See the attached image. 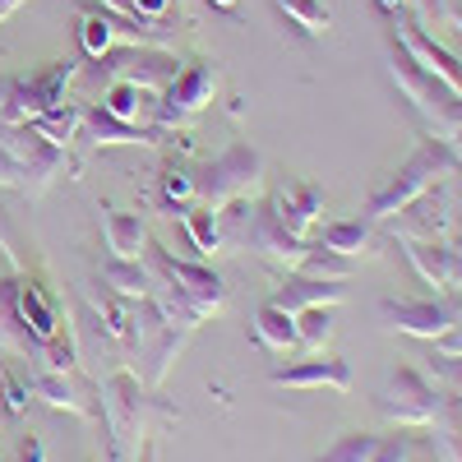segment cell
<instances>
[{"label": "cell", "instance_id": "40", "mask_svg": "<svg viewBox=\"0 0 462 462\" xmlns=\"http://www.w3.org/2000/svg\"><path fill=\"white\" fill-rule=\"evenodd\" d=\"M134 462H158V439H152V435H139V444H134Z\"/></svg>", "mask_w": 462, "mask_h": 462}, {"label": "cell", "instance_id": "12", "mask_svg": "<svg viewBox=\"0 0 462 462\" xmlns=\"http://www.w3.org/2000/svg\"><path fill=\"white\" fill-rule=\"evenodd\" d=\"M273 389H328V393H352V365L342 356H324V352H310L296 365H282L268 374Z\"/></svg>", "mask_w": 462, "mask_h": 462}, {"label": "cell", "instance_id": "21", "mask_svg": "<svg viewBox=\"0 0 462 462\" xmlns=\"http://www.w3.org/2000/svg\"><path fill=\"white\" fill-rule=\"evenodd\" d=\"M97 278H102L106 291L125 296V300H143V296H152V287H158V278H152V268L143 259H106L97 268Z\"/></svg>", "mask_w": 462, "mask_h": 462}, {"label": "cell", "instance_id": "16", "mask_svg": "<svg viewBox=\"0 0 462 462\" xmlns=\"http://www.w3.org/2000/svg\"><path fill=\"white\" fill-rule=\"evenodd\" d=\"M346 300V287L333 282V278H305V273H287L273 296H268V305H278V310H310V305H342Z\"/></svg>", "mask_w": 462, "mask_h": 462}, {"label": "cell", "instance_id": "43", "mask_svg": "<svg viewBox=\"0 0 462 462\" xmlns=\"http://www.w3.org/2000/svg\"><path fill=\"white\" fill-rule=\"evenodd\" d=\"M10 84H14V74H0V111H5V102H10Z\"/></svg>", "mask_w": 462, "mask_h": 462}, {"label": "cell", "instance_id": "19", "mask_svg": "<svg viewBox=\"0 0 462 462\" xmlns=\"http://www.w3.org/2000/svg\"><path fill=\"white\" fill-rule=\"evenodd\" d=\"M102 236L111 259H143L148 245V222L139 213H121V208H102Z\"/></svg>", "mask_w": 462, "mask_h": 462}, {"label": "cell", "instance_id": "32", "mask_svg": "<svg viewBox=\"0 0 462 462\" xmlns=\"http://www.w3.org/2000/svg\"><path fill=\"white\" fill-rule=\"evenodd\" d=\"M37 365H47V370H79V333H74L69 319H60V328L42 342V356H37Z\"/></svg>", "mask_w": 462, "mask_h": 462}, {"label": "cell", "instance_id": "1", "mask_svg": "<svg viewBox=\"0 0 462 462\" xmlns=\"http://www.w3.org/2000/svg\"><path fill=\"white\" fill-rule=\"evenodd\" d=\"M389 74H393L398 93L411 102V111L420 116L426 134L444 139L457 158H462V93L448 88L435 69L420 65L393 32H389Z\"/></svg>", "mask_w": 462, "mask_h": 462}, {"label": "cell", "instance_id": "24", "mask_svg": "<svg viewBox=\"0 0 462 462\" xmlns=\"http://www.w3.org/2000/svg\"><path fill=\"white\" fill-rule=\"evenodd\" d=\"M152 93H143V88H134V84H125V79H111L106 84V93H102V106L116 116V121H130V125H152L148 116H152Z\"/></svg>", "mask_w": 462, "mask_h": 462}, {"label": "cell", "instance_id": "36", "mask_svg": "<svg viewBox=\"0 0 462 462\" xmlns=\"http://www.w3.org/2000/svg\"><path fill=\"white\" fill-rule=\"evenodd\" d=\"M416 457V439L411 435H379L370 462H411Z\"/></svg>", "mask_w": 462, "mask_h": 462}, {"label": "cell", "instance_id": "41", "mask_svg": "<svg viewBox=\"0 0 462 462\" xmlns=\"http://www.w3.org/2000/svg\"><path fill=\"white\" fill-rule=\"evenodd\" d=\"M416 0H374V10L383 14V19H393V14H402V10H411Z\"/></svg>", "mask_w": 462, "mask_h": 462}, {"label": "cell", "instance_id": "47", "mask_svg": "<svg viewBox=\"0 0 462 462\" xmlns=\"http://www.w3.org/2000/svg\"><path fill=\"white\" fill-rule=\"evenodd\" d=\"M0 346H5V328H0Z\"/></svg>", "mask_w": 462, "mask_h": 462}, {"label": "cell", "instance_id": "22", "mask_svg": "<svg viewBox=\"0 0 462 462\" xmlns=\"http://www.w3.org/2000/svg\"><path fill=\"white\" fill-rule=\"evenodd\" d=\"M402 254H407V263L416 268V278L426 287H435V291L448 287V273H453L448 241H402Z\"/></svg>", "mask_w": 462, "mask_h": 462}, {"label": "cell", "instance_id": "46", "mask_svg": "<svg viewBox=\"0 0 462 462\" xmlns=\"http://www.w3.org/2000/svg\"><path fill=\"white\" fill-rule=\"evenodd\" d=\"M411 462H444V457H411Z\"/></svg>", "mask_w": 462, "mask_h": 462}, {"label": "cell", "instance_id": "30", "mask_svg": "<svg viewBox=\"0 0 462 462\" xmlns=\"http://www.w3.org/2000/svg\"><path fill=\"white\" fill-rule=\"evenodd\" d=\"M352 268H356V259H346V254H337V250H328V245H319V241H310V250H305V259L291 268V273H305V278H333V282H346L352 278Z\"/></svg>", "mask_w": 462, "mask_h": 462}, {"label": "cell", "instance_id": "4", "mask_svg": "<svg viewBox=\"0 0 462 462\" xmlns=\"http://www.w3.org/2000/svg\"><path fill=\"white\" fill-rule=\"evenodd\" d=\"M143 259H148V268H152V278L167 282V287L189 305V315H195L199 324L226 310V282H222V273H213L208 263H199V259H176V254H171L167 245H158V241L143 245Z\"/></svg>", "mask_w": 462, "mask_h": 462}, {"label": "cell", "instance_id": "20", "mask_svg": "<svg viewBox=\"0 0 462 462\" xmlns=\"http://www.w3.org/2000/svg\"><path fill=\"white\" fill-rule=\"evenodd\" d=\"M152 204H158L167 217H180L189 204H199V195H195V171H189L185 162H176V158H167L162 171H158V185H152Z\"/></svg>", "mask_w": 462, "mask_h": 462}, {"label": "cell", "instance_id": "18", "mask_svg": "<svg viewBox=\"0 0 462 462\" xmlns=\"http://www.w3.org/2000/svg\"><path fill=\"white\" fill-rule=\"evenodd\" d=\"M19 310H23V324H28V333L37 342H47L60 328V319H65L56 291L42 278H28V273H19Z\"/></svg>", "mask_w": 462, "mask_h": 462}, {"label": "cell", "instance_id": "42", "mask_svg": "<svg viewBox=\"0 0 462 462\" xmlns=\"http://www.w3.org/2000/svg\"><path fill=\"white\" fill-rule=\"evenodd\" d=\"M23 5H28V0H0V23H5L10 14H19Z\"/></svg>", "mask_w": 462, "mask_h": 462}, {"label": "cell", "instance_id": "13", "mask_svg": "<svg viewBox=\"0 0 462 462\" xmlns=\"http://www.w3.org/2000/svg\"><path fill=\"white\" fill-rule=\"evenodd\" d=\"M268 208L278 213V222L291 231V236L310 241V231H315L319 217H324V189H319L315 180H287L282 189H273Z\"/></svg>", "mask_w": 462, "mask_h": 462}, {"label": "cell", "instance_id": "25", "mask_svg": "<svg viewBox=\"0 0 462 462\" xmlns=\"http://www.w3.org/2000/svg\"><path fill=\"white\" fill-rule=\"evenodd\" d=\"M254 342L268 346V352H291L296 342V315L291 310H278V305H259L254 315Z\"/></svg>", "mask_w": 462, "mask_h": 462}, {"label": "cell", "instance_id": "23", "mask_svg": "<svg viewBox=\"0 0 462 462\" xmlns=\"http://www.w3.org/2000/svg\"><path fill=\"white\" fill-rule=\"evenodd\" d=\"M370 236H374V222L365 217H337V222H319V245L346 254V259H361L370 250Z\"/></svg>", "mask_w": 462, "mask_h": 462}, {"label": "cell", "instance_id": "31", "mask_svg": "<svg viewBox=\"0 0 462 462\" xmlns=\"http://www.w3.org/2000/svg\"><path fill=\"white\" fill-rule=\"evenodd\" d=\"M337 305H310V310H296V342L305 352H324L328 337H333V324H337Z\"/></svg>", "mask_w": 462, "mask_h": 462}, {"label": "cell", "instance_id": "37", "mask_svg": "<svg viewBox=\"0 0 462 462\" xmlns=\"http://www.w3.org/2000/svg\"><path fill=\"white\" fill-rule=\"evenodd\" d=\"M0 185H10V189H19V195H28V199H32L28 171H23V162L14 158V152L5 148V139H0Z\"/></svg>", "mask_w": 462, "mask_h": 462}, {"label": "cell", "instance_id": "3", "mask_svg": "<svg viewBox=\"0 0 462 462\" xmlns=\"http://www.w3.org/2000/svg\"><path fill=\"white\" fill-rule=\"evenodd\" d=\"M152 411H171L152 398L143 374L134 370H111L102 379V426H106V462H121L139 435H148V416ZM176 416V411H171Z\"/></svg>", "mask_w": 462, "mask_h": 462}, {"label": "cell", "instance_id": "35", "mask_svg": "<svg viewBox=\"0 0 462 462\" xmlns=\"http://www.w3.org/2000/svg\"><path fill=\"white\" fill-rule=\"evenodd\" d=\"M0 393H5V416H23L28 402H32V383H28V374L5 370V383H0Z\"/></svg>", "mask_w": 462, "mask_h": 462}, {"label": "cell", "instance_id": "9", "mask_svg": "<svg viewBox=\"0 0 462 462\" xmlns=\"http://www.w3.org/2000/svg\"><path fill=\"white\" fill-rule=\"evenodd\" d=\"M74 74H79L74 60H51L47 69H37V74H14L10 102H5V111H0V121L5 125H28L32 116L51 111L56 102H65V88L74 84Z\"/></svg>", "mask_w": 462, "mask_h": 462}, {"label": "cell", "instance_id": "33", "mask_svg": "<svg viewBox=\"0 0 462 462\" xmlns=\"http://www.w3.org/2000/svg\"><path fill=\"white\" fill-rule=\"evenodd\" d=\"M102 5L125 19H139V23H171V14H176V0H102Z\"/></svg>", "mask_w": 462, "mask_h": 462}, {"label": "cell", "instance_id": "5", "mask_svg": "<svg viewBox=\"0 0 462 462\" xmlns=\"http://www.w3.org/2000/svg\"><path fill=\"white\" fill-rule=\"evenodd\" d=\"M259 185H263V158H259V148H250L245 139L226 143L217 158H208L195 171V195L208 208H226L231 199H250Z\"/></svg>", "mask_w": 462, "mask_h": 462}, {"label": "cell", "instance_id": "27", "mask_svg": "<svg viewBox=\"0 0 462 462\" xmlns=\"http://www.w3.org/2000/svg\"><path fill=\"white\" fill-rule=\"evenodd\" d=\"M28 125H32V130H42V134H47L51 143L69 148L74 139H79V130H84V106H79V102H56L51 111L32 116Z\"/></svg>", "mask_w": 462, "mask_h": 462}, {"label": "cell", "instance_id": "7", "mask_svg": "<svg viewBox=\"0 0 462 462\" xmlns=\"http://www.w3.org/2000/svg\"><path fill=\"white\" fill-rule=\"evenodd\" d=\"M374 407L393 420V426L402 430H430L439 420V407H444V393L435 389V383L426 379V370H411L402 365L389 383L379 389Z\"/></svg>", "mask_w": 462, "mask_h": 462}, {"label": "cell", "instance_id": "14", "mask_svg": "<svg viewBox=\"0 0 462 462\" xmlns=\"http://www.w3.org/2000/svg\"><path fill=\"white\" fill-rule=\"evenodd\" d=\"M448 222H453V208H448V199L439 195V189H426V195L411 199L398 217H389L398 241H444Z\"/></svg>", "mask_w": 462, "mask_h": 462}, {"label": "cell", "instance_id": "34", "mask_svg": "<svg viewBox=\"0 0 462 462\" xmlns=\"http://www.w3.org/2000/svg\"><path fill=\"white\" fill-rule=\"evenodd\" d=\"M374 439H379V435H365V430H356V435H342V439H337L333 448H324L315 462H370Z\"/></svg>", "mask_w": 462, "mask_h": 462}, {"label": "cell", "instance_id": "17", "mask_svg": "<svg viewBox=\"0 0 462 462\" xmlns=\"http://www.w3.org/2000/svg\"><path fill=\"white\" fill-rule=\"evenodd\" d=\"M189 333H195L189 324L167 319L158 333H148V337L139 342V361H143V383H148V389H158V383L167 379V370H171V361L180 356V346H185Z\"/></svg>", "mask_w": 462, "mask_h": 462}, {"label": "cell", "instance_id": "2", "mask_svg": "<svg viewBox=\"0 0 462 462\" xmlns=\"http://www.w3.org/2000/svg\"><path fill=\"white\" fill-rule=\"evenodd\" d=\"M462 171V158L444 143V139H435V134H426L420 130V139H416V148L407 152V162L383 180L374 195L365 199V208H361V217L365 222H389V217H398L411 199H420L426 189H435L444 176H457Z\"/></svg>", "mask_w": 462, "mask_h": 462}, {"label": "cell", "instance_id": "6", "mask_svg": "<svg viewBox=\"0 0 462 462\" xmlns=\"http://www.w3.org/2000/svg\"><path fill=\"white\" fill-rule=\"evenodd\" d=\"M217 84H222V65H217V60H208V56L185 60L180 74L158 93L148 121H152V125H167V130H171V125H189V121H195V116L213 102Z\"/></svg>", "mask_w": 462, "mask_h": 462}, {"label": "cell", "instance_id": "38", "mask_svg": "<svg viewBox=\"0 0 462 462\" xmlns=\"http://www.w3.org/2000/svg\"><path fill=\"white\" fill-rule=\"evenodd\" d=\"M14 462H47L42 439H37V435H23V439H19V448H14Z\"/></svg>", "mask_w": 462, "mask_h": 462}, {"label": "cell", "instance_id": "15", "mask_svg": "<svg viewBox=\"0 0 462 462\" xmlns=\"http://www.w3.org/2000/svg\"><path fill=\"white\" fill-rule=\"evenodd\" d=\"M171 130H176V125H171ZM171 130H167V125H130V121H116L102 102H88V106H84V130H79V139H93L97 148H111V143H167Z\"/></svg>", "mask_w": 462, "mask_h": 462}, {"label": "cell", "instance_id": "45", "mask_svg": "<svg viewBox=\"0 0 462 462\" xmlns=\"http://www.w3.org/2000/svg\"><path fill=\"white\" fill-rule=\"evenodd\" d=\"M213 10H236V0H208Z\"/></svg>", "mask_w": 462, "mask_h": 462}, {"label": "cell", "instance_id": "44", "mask_svg": "<svg viewBox=\"0 0 462 462\" xmlns=\"http://www.w3.org/2000/svg\"><path fill=\"white\" fill-rule=\"evenodd\" d=\"M448 23H453V28L462 32V5H448Z\"/></svg>", "mask_w": 462, "mask_h": 462}, {"label": "cell", "instance_id": "8", "mask_svg": "<svg viewBox=\"0 0 462 462\" xmlns=\"http://www.w3.org/2000/svg\"><path fill=\"white\" fill-rule=\"evenodd\" d=\"M379 315H383V324H389L393 333L435 342L462 319V287H444L430 300H393L389 296V300H379Z\"/></svg>", "mask_w": 462, "mask_h": 462}, {"label": "cell", "instance_id": "10", "mask_svg": "<svg viewBox=\"0 0 462 462\" xmlns=\"http://www.w3.org/2000/svg\"><path fill=\"white\" fill-rule=\"evenodd\" d=\"M93 74H106V84L111 79H125V84H134V88L158 97L180 74V60L167 47H121V51L111 47L102 60H93Z\"/></svg>", "mask_w": 462, "mask_h": 462}, {"label": "cell", "instance_id": "26", "mask_svg": "<svg viewBox=\"0 0 462 462\" xmlns=\"http://www.w3.org/2000/svg\"><path fill=\"white\" fill-rule=\"evenodd\" d=\"M111 47H116V28H111L106 5H102V0H97V5H79V51L88 60H102Z\"/></svg>", "mask_w": 462, "mask_h": 462}, {"label": "cell", "instance_id": "39", "mask_svg": "<svg viewBox=\"0 0 462 462\" xmlns=\"http://www.w3.org/2000/svg\"><path fill=\"white\" fill-rule=\"evenodd\" d=\"M430 346H435V352H448V356H462V319H457L444 337H435Z\"/></svg>", "mask_w": 462, "mask_h": 462}, {"label": "cell", "instance_id": "28", "mask_svg": "<svg viewBox=\"0 0 462 462\" xmlns=\"http://www.w3.org/2000/svg\"><path fill=\"white\" fill-rule=\"evenodd\" d=\"M180 226H185L189 245H195V254H217V250H222L217 208H208V204H189V208L180 213Z\"/></svg>", "mask_w": 462, "mask_h": 462}, {"label": "cell", "instance_id": "11", "mask_svg": "<svg viewBox=\"0 0 462 462\" xmlns=\"http://www.w3.org/2000/svg\"><path fill=\"white\" fill-rule=\"evenodd\" d=\"M0 139H5V148L23 162L28 185H32V199H42L47 185L69 167V148L51 143L42 130H32V125H5V121H0Z\"/></svg>", "mask_w": 462, "mask_h": 462}, {"label": "cell", "instance_id": "29", "mask_svg": "<svg viewBox=\"0 0 462 462\" xmlns=\"http://www.w3.org/2000/svg\"><path fill=\"white\" fill-rule=\"evenodd\" d=\"M273 5H278V14H282L296 32H305V37H324V32L333 28V14H328L324 0H273Z\"/></svg>", "mask_w": 462, "mask_h": 462}]
</instances>
